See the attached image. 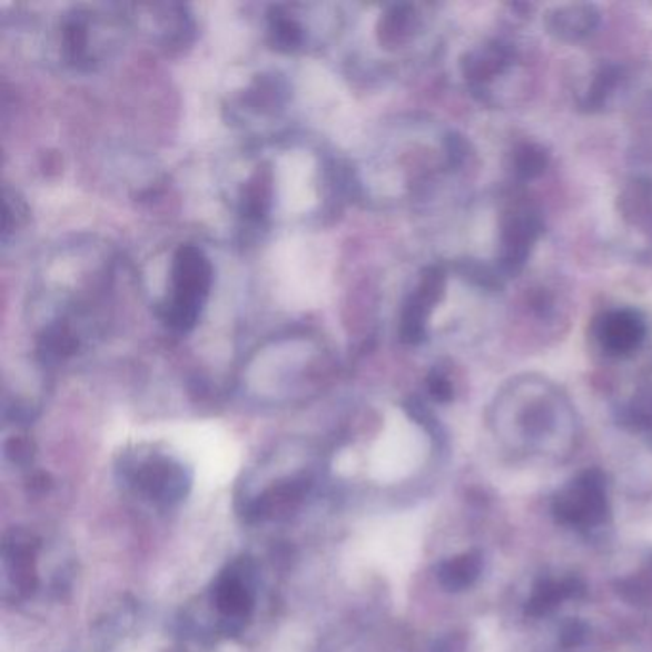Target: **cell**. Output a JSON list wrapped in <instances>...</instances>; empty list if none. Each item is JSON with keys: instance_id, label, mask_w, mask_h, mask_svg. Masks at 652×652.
Wrapping results in <instances>:
<instances>
[{"instance_id": "3957f363", "label": "cell", "mask_w": 652, "mask_h": 652, "mask_svg": "<svg viewBox=\"0 0 652 652\" xmlns=\"http://www.w3.org/2000/svg\"><path fill=\"white\" fill-rule=\"evenodd\" d=\"M544 230V223L536 209L528 205H518L507 213L502 225V251H500V268L507 276L523 270L526 258L531 255L532 245L536 244L540 234Z\"/></svg>"}, {"instance_id": "2e32d148", "label": "cell", "mask_w": 652, "mask_h": 652, "mask_svg": "<svg viewBox=\"0 0 652 652\" xmlns=\"http://www.w3.org/2000/svg\"><path fill=\"white\" fill-rule=\"evenodd\" d=\"M268 37L281 52H293L305 47L306 29L295 16L281 8H273L268 14Z\"/></svg>"}, {"instance_id": "8992f818", "label": "cell", "mask_w": 652, "mask_h": 652, "mask_svg": "<svg viewBox=\"0 0 652 652\" xmlns=\"http://www.w3.org/2000/svg\"><path fill=\"white\" fill-rule=\"evenodd\" d=\"M213 603L230 624L226 633H231V628L239 632L241 630L238 628L239 622L251 616L255 597H253L251 587L245 582L241 572L236 571V566H231L218 577L217 584L213 587Z\"/></svg>"}, {"instance_id": "44dd1931", "label": "cell", "mask_w": 652, "mask_h": 652, "mask_svg": "<svg viewBox=\"0 0 652 652\" xmlns=\"http://www.w3.org/2000/svg\"><path fill=\"white\" fill-rule=\"evenodd\" d=\"M620 81V68L616 66H612V63H606V66H601V69L597 71V76L593 79L592 87L587 90V95H585L584 102H582V108L584 109H599L603 103L606 102V98L611 96L612 90L614 87L619 85Z\"/></svg>"}, {"instance_id": "d4e9b609", "label": "cell", "mask_w": 652, "mask_h": 652, "mask_svg": "<svg viewBox=\"0 0 652 652\" xmlns=\"http://www.w3.org/2000/svg\"><path fill=\"white\" fill-rule=\"evenodd\" d=\"M52 488V478L45 471H37L33 475L29 476L28 490L33 494H45L48 490Z\"/></svg>"}, {"instance_id": "7402d4cb", "label": "cell", "mask_w": 652, "mask_h": 652, "mask_svg": "<svg viewBox=\"0 0 652 652\" xmlns=\"http://www.w3.org/2000/svg\"><path fill=\"white\" fill-rule=\"evenodd\" d=\"M4 452H7L8 460L16 465H29L33 462L34 444L26 436H14L4 444Z\"/></svg>"}, {"instance_id": "8fae6325", "label": "cell", "mask_w": 652, "mask_h": 652, "mask_svg": "<svg viewBox=\"0 0 652 652\" xmlns=\"http://www.w3.org/2000/svg\"><path fill=\"white\" fill-rule=\"evenodd\" d=\"M599 26V12L590 4H574L553 10L547 16L551 33L564 41H577Z\"/></svg>"}, {"instance_id": "5b68a950", "label": "cell", "mask_w": 652, "mask_h": 652, "mask_svg": "<svg viewBox=\"0 0 652 652\" xmlns=\"http://www.w3.org/2000/svg\"><path fill=\"white\" fill-rule=\"evenodd\" d=\"M599 343L611 356L635 353L646 337V322L638 310L620 308L603 314L595 327Z\"/></svg>"}, {"instance_id": "ba28073f", "label": "cell", "mask_w": 652, "mask_h": 652, "mask_svg": "<svg viewBox=\"0 0 652 652\" xmlns=\"http://www.w3.org/2000/svg\"><path fill=\"white\" fill-rule=\"evenodd\" d=\"M92 29L95 21L92 16H69L61 26V52L63 58L76 68H89L96 61L95 48H92Z\"/></svg>"}, {"instance_id": "9a60e30c", "label": "cell", "mask_w": 652, "mask_h": 652, "mask_svg": "<svg viewBox=\"0 0 652 652\" xmlns=\"http://www.w3.org/2000/svg\"><path fill=\"white\" fill-rule=\"evenodd\" d=\"M286 100L287 85L278 76L257 77L245 92V106L260 116H268L276 109L284 108Z\"/></svg>"}, {"instance_id": "7a4b0ae2", "label": "cell", "mask_w": 652, "mask_h": 652, "mask_svg": "<svg viewBox=\"0 0 652 652\" xmlns=\"http://www.w3.org/2000/svg\"><path fill=\"white\" fill-rule=\"evenodd\" d=\"M553 513L564 526L576 531H593L609 521L611 505L603 473L584 471L559 490L553 500Z\"/></svg>"}, {"instance_id": "6da1fadb", "label": "cell", "mask_w": 652, "mask_h": 652, "mask_svg": "<svg viewBox=\"0 0 652 652\" xmlns=\"http://www.w3.org/2000/svg\"><path fill=\"white\" fill-rule=\"evenodd\" d=\"M213 265L198 245H180L170 265V295L161 306L167 326L190 334L198 326L213 287Z\"/></svg>"}, {"instance_id": "4fadbf2b", "label": "cell", "mask_w": 652, "mask_h": 652, "mask_svg": "<svg viewBox=\"0 0 652 652\" xmlns=\"http://www.w3.org/2000/svg\"><path fill=\"white\" fill-rule=\"evenodd\" d=\"M419 29V16L412 4H393L381 16L379 41L383 47L395 48L406 42L417 33Z\"/></svg>"}, {"instance_id": "603a6c76", "label": "cell", "mask_w": 652, "mask_h": 652, "mask_svg": "<svg viewBox=\"0 0 652 652\" xmlns=\"http://www.w3.org/2000/svg\"><path fill=\"white\" fill-rule=\"evenodd\" d=\"M428 395L433 396L436 402H448L454 396V387L450 383L448 375L442 369H433L427 377Z\"/></svg>"}, {"instance_id": "ac0fdd59", "label": "cell", "mask_w": 652, "mask_h": 652, "mask_svg": "<svg viewBox=\"0 0 652 652\" xmlns=\"http://www.w3.org/2000/svg\"><path fill=\"white\" fill-rule=\"evenodd\" d=\"M435 306L428 305L417 293H414L402 310L401 340L406 345H419L427 337L428 316Z\"/></svg>"}, {"instance_id": "e0dca14e", "label": "cell", "mask_w": 652, "mask_h": 652, "mask_svg": "<svg viewBox=\"0 0 652 652\" xmlns=\"http://www.w3.org/2000/svg\"><path fill=\"white\" fill-rule=\"evenodd\" d=\"M576 580H540V584L534 587L528 603H526V611L531 612L532 616H545L550 612L557 609L559 603H563L564 599L572 597L576 593Z\"/></svg>"}, {"instance_id": "9c48e42d", "label": "cell", "mask_w": 652, "mask_h": 652, "mask_svg": "<svg viewBox=\"0 0 652 652\" xmlns=\"http://www.w3.org/2000/svg\"><path fill=\"white\" fill-rule=\"evenodd\" d=\"M274 182L273 175L266 169H257L245 182L239 196V215L245 225H265L266 218L273 211Z\"/></svg>"}, {"instance_id": "277c9868", "label": "cell", "mask_w": 652, "mask_h": 652, "mask_svg": "<svg viewBox=\"0 0 652 652\" xmlns=\"http://www.w3.org/2000/svg\"><path fill=\"white\" fill-rule=\"evenodd\" d=\"M130 478L138 492L165 507L182 502L191 486V476L180 463L170 462L159 455H154L135 467Z\"/></svg>"}, {"instance_id": "484cf974", "label": "cell", "mask_w": 652, "mask_h": 652, "mask_svg": "<svg viewBox=\"0 0 652 652\" xmlns=\"http://www.w3.org/2000/svg\"><path fill=\"white\" fill-rule=\"evenodd\" d=\"M446 150H448L452 164H462L463 157H465V142H463L462 137L450 135L448 140H446Z\"/></svg>"}, {"instance_id": "30bf717a", "label": "cell", "mask_w": 652, "mask_h": 652, "mask_svg": "<svg viewBox=\"0 0 652 652\" xmlns=\"http://www.w3.org/2000/svg\"><path fill=\"white\" fill-rule=\"evenodd\" d=\"M513 61V50L503 42H488L471 50L462 61L463 76L473 82H486L503 73Z\"/></svg>"}, {"instance_id": "ffe728a7", "label": "cell", "mask_w": 652, "mask_h": 652, "mask_svg": "<svg viewBox=\"0 0 652 652\" xmlns=\"http://www.w3.org/2000/svg\"><path fill=\"white\" fill-rule=\"evenodd\" d=\"M547 164H550V156L537 144H521L513 151V170H515L516 177L523 178V180L540 177Z\"/></svg>"}, {"instance_id": "cb8c5ba5", "label": "cell", "mask_w": 652, "mask_h": 652, "mask_svg": "<svg viewBox=\"0 0 652 652\" xmlns=\"http://www.w3.org/2000/svg\"><path fill=\"white\" fill-rule=\"evenodd\" d=\"M465 651V639L460 635H446V638L438 639L433 652H463Z\"/></svg>"}, {"instance_id": "52a82bcc", "label": "cell", "mask_w": 652, "mask_h": 652, "mask_svg": "<svg viewBox=\"0 0 652 652\" xmlns=\"http://www.w3.org/2000/svg\"><path fill=\"white\" fill-rule=\"evenodd\" d=\"M310 484L313 483L306 476L276 484L273 488L266 490L263 496H258L249 505V510L245 515L249 521H265V518H273L278 513L293 511L305 500L308 490H310Z\"/></svg>"}, {"instance_id": "5bb4252c", "label": "cell", "mask_w": 652, "mask_h": 652, "mask_svg": "<svg viewBox=\"0 0 652 652\" xmlns=\"http://www.w3.org/2000/svg\"><path fill=\"white\" fill-rule=\"evenodd\" d=\"M620 211L630 225L652 236V180L639 178L620 196Z\"/></svg>"}, {"instance_id": "7c38bea8", "label": "cell", "mask_w": 652, "mask_h": 652, "mask_svg": "<svg viewBox=\"0 0 652 652\" xmlns=\"http://www.w3.org/2000/svg\"><path fill=\"white\" fill-rule=\"evenodd\" d=\"M483 572V557L471 551L455 557L446 559L436 569V580L446 592H465L475 584Z\"/></svg>"}, {"instance_id": "d6986e66", "label": "cell", "mask_w": 652, "mask_h": 652, "mask_svg": "<svg viewBox=\"0 0 652 652\" xmlns=\"http://www.w3.org/2000/svg\"><path fill=\"white\" fill-rule=\"evenodd\" d=\"M41 550V540L34 536L33 532L14 528L4 536V557L14 564V569L20 566H33L37 551Z\"/></svg>"}]
</instances>
